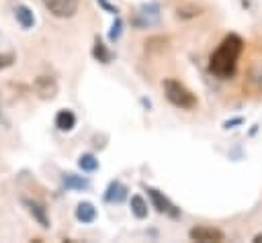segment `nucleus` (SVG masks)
I'll return each instance as SVG.
<instances>
[{"label":"nucleus","instance_id":"obj_4","mask_svg":"<svg viewBox=\"0 0 262 243\" xmlns=\"http://www.w3.org/2000/svg\"><path fill=\"white\" fill-rule=\"evenodd\" d=\"M43 4L57 18H70L78 12V0H43Z\"/></svg>","mask_w":262,"mask_h":243},{"label":"nucleus","instance_id":"obj_12","mask_svg":"<svg viewBox=\"0 0 262 243\" xmlns=\"http://www.w3.org/2000/svg\"><path fill=\"white\" fill-rule=\"evenodd\" d=\"M14 16H16V20H18V25H20L23 29H31V27L35 25V14H33V10H31L29 6H25V4H18V6L14 8Z\"/></svg>","mask_w":262,"mask_h":243},{"label":"nucleus","instance_id":"obj_1","mask_svg":"<svg viewBox=\"0 0 262 243\" xmlns=\"http://www.w3.org/2000/svg\"><path fill=\"white\" fill-rule=\"evenodd\" d=\"M244 51V41L242 37L237 35H227L219 47L211 53L209 57V69L211 74H215L217 78L221 80H227L235 74V67H237V59Z\"/></svg>","mask_w":262,"mask_h":243},{"label":"nucleus","instance_id":"obj_9","mask_svg":"<svg viewBox=\"0 0 262 243\" xmlns=\"http://www.w3.org/2000/svg\"><path fill=\"white\" fill-rule=\"evenodd\" d=\"M23 202H25V206L29 208L31 216H33L43 229H47V227H49V218H47V210H45V206H43L41 202H37V200H29V198H25Z\"/></svg>","mask_w":262,"mask_h":243},{"label":"nucleus","instance_id":"obj_3","mask_svg":"<svg viewBox=\"0 0 262 243\" xmlns=\"http://www.w3.org/2000/svg\"><path fill=\"white\" fill-rule=\"evenodd\" d=\"M188 237L192 241H199V243H221L225 239L223 231L215 229V227H207V225H199V227H192L188 231Z\"/></svg>","mask_w":262,"mask_h":243},{"label":"nucleus","instance_id":"obj_10","mask_svg":"<svg viewBox=\"0 0 262 243\" xmlns=\"http://www.w3.org/2000/svg\"><path fill=\"white\" fill-rule=\"evenodd\" d=\"M127 198V186H123L121 182H111L108 184V188H106V194H104V200L106 202H115V204H119V202H123Z\"/></svg>","mask_w":262,"mask_h":243},{"label":"nucleus","instance_id":"obj_20","mask_svg":"<svg viewBox=\"0 0 262 243\" xmlns=\"http://www.w3.org/2000/svg\"><path fill=\"white\" fill-rule=\"evenodd\" d=\"M98 2L102 4V8H106V10H111V12H117V8H113V6H111L106 0H98Z\"/></svg>","mask_w":262,"mask_h":243},{"label":"nucleus","instance_id":"obj_17","mask_svg":"<svg viewBox=\"0 0 262 243\" xmlns=\"http://www.w3.org/2000/svg\"><path fill=\"white\" fill-rule=\"evenodd\" d=\"M78 165L82 172H94L98 167V159L92 155V153H84L78 157Z\"/></svg>","mask_w":262,"mask_h":243},{"label":"nucleus","instance_id":"obj_21","mask_svg":"<svg viewBox=\"0 0 262 243\" xmlns=\"http://www.w3.org/2000/svg\"><path fill=\"white\" fill-rule=\"evenodd\" d=\"M254 241H258V243H260V241H262V233H258V235L254 237Z\"/></svg>","mask_w":262,"mask_h":243},{"label":"nucleus","instance_id":"obj_11","mask_svg":"<svg viewBox=\"0 0 262 243\" xmlns=\"http://www.w3.org/2000/svg\"><path fill=\"white\" fill-rule=\"evenodd\" d=\"M55 127H57L59 131H72V129L76 127V114H74L72 110H68V108L59 110V112L55 114Z\"/></svg>","mask_w":262,"mask_h":243},{"label":"nucleus","instance_id":"obj_14","mask_svg":"<svg viewBox=\"0 0 262 243\" xmlns=\"http://www.w3.org/2000/svg\"><path fill=\"white\" fill-rule=\"evenodd\" d=\"M63 186H66V190H86L90 186V182L76 174H63Z\"/></svg>","mask_w":262,"mask_h":243},{"label":"nucleus","instance_id":"obj_16","mask_svg":"<svg viewBox=\"0 0 262 243\" xmlns=\"http://www.w3.org/2000/svg\"><path fill=\"white\" fill-rule=\"evenodd\" d=\"M131 212L135 214V218H145L147 216V202L141 196H131Z\"/></svg>","mask_w":262,"mask_h":243},{"label":"nucleus","instance_id":"obj_15","mask_svg":"<svg viewBox=\"0 0 262 243\" xmlns=\"http://www.w3.org/2000/svg\"><path fill=\"white\" fill-rule=\"evenodd\" d=\"M92 55H94V59H98L100 63H108V61L113 59V51H111V49H108L100 39H96V41H94Z\"/></svg>","mask_w":262,"mask_h":243},{"label":"nucleus","instance_id":"obj_6","mask_svg":"<svg viewBox=\"0 0 262 243\" xmlns=\"http://www.w3.org/2000/svg\"><path fill=\"white\" fill-rule=\"evenodd\" d=\"M139 18L133 20L135 27H149L154 22H158V16H160V6L156 2H149L145 6H141V10L137 12Z\"/></svg>","mask_w":262,"mask_h":243},{"label":"nucleus","instance_id":"obj_2","mask_svg":"<svg viewBox=\"0 0 262 243\" xmlns=\"http://www.w3.org/2000/svg\"><path fill=\"white\" fill-rule=\"evenodd\" d=\"M164 94H166L168 102L174 104L176 108L190 110V108L196 106V98H194V94H192L182 82H178V80L168 78V80L164 82Z\"/></svg>","mask_w":262,"mask_h":243},{"label":"nucleus","instance_id":"obj_8","mask_svg":"<svg viewBox=\"0 0 262 243\" xmlns=\"http://www.w3.org/2000/svg\"><path fill=\"white\" fill-rule=\"evenodd\" d=\"M14 61H16V51H14V47H12L10 39L0 33V69L10 67Z\"/></svg>","mask_w":262,"mask_h":243},{"label":"nucleus","instance_id":"obj_19","mask_svg":"<svg viewBox=\"0 0 262 243\" xmlns=\"http://www.w3.org/2000/svg\"><path fill=\"white\" fill-rule=\"evenodd\" d=\"M250 80H252L258 88H262V65H256V67L250 69Z\"/></svg>","mask_w":262,"mask_h":243},{"label":"nucleus","instance_id":"obj_5","mask_svg":"<svg viewBox=\"0 0 262 243\" xmlns=\"http://www.w3.org/2000/svg\"><path fill=\"white\" fill-rule=\"evenodd\" d=\"M33 90L37 92L39 98H43V100H53L55 94H57V82H55L51 76H39V78L33 82Z\"/></svg>","mask_w":262,"mask_h":243},{"label":"nucleus","instance_id":"obj_7","mask_svg":"<svg viewBox=\"0 0 262 243\" xmlns=\"http://www.w3.org/2000/svg\"><path fill=\"white\" fill-rule=\"evenodd\" d=\"M147 194H149V198H151V202H154V206H156L158 212H166V214L178 216V210L174 208V204H172L160 190H156V188H147Z\"/></svg>","mask_w":262,"mask_h":243},{"label":"nucleus","instance_id":"obj_18","mask_svg":"<svg viewBox=\"0 0 262 243\" xmlns=\"http://www.w3.org/2000/svg\"><path fill=\"white\" fill-rule=\"evenodd\" d=\"M121 33H123V20L117 16V20L113 22V29H111V33H108V39H111V41H119Z\"/></svg>","mask_w":262,"mask_h":243},{"label":"nucleus","instance_id":"obj_13","mask_svg":"<svg viewBox=\"0 0 262 243\" xmlns=\"http://www.w3.org/2000/svg\"><path fill=\"white\" fill-rule=\"evenodd\" d=\"M76 218H78L80 223H92V221L96 218V208H94V204H90V202H80V204L76 206Z\"/></svg>","mask_w":262,"mask_h":243}]
</instances>
